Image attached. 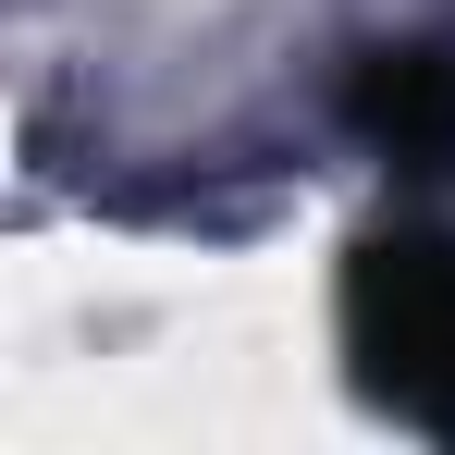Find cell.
Segmentation results:
<instances>
[{
	"mask_svg": "<svg viewBox=\"0 0 455 455\" xmlns=\"http://www.w3.org/2000/svg\"><path fill=\"white\" fill-rule=\"evenodd\" d=\"M332 320H345L357 394L394 406L406 431L455 443V234H431V222L357 234L345 283H332Z\"/></svg>",
	"mask_w": 455,
	"mask_h": 455,
	"instance_id": "cell-1",
	"label": "cell"
},
{
	"mask_svg": "<svg viewBox=\"0 0 455 455\" xmlns=\"http://www.w3.org/2000/svg\"><path fill=\"white\" fill-rule=\"evenodd\" d=\"M345 124L381 160H406V172H443L455 160V37H381V50H357Z\"/></svg>",
	"mask_w": 455,
	"mask_h": 455,
	"instance_id": "cell-2",
	"label": "cell"
}]
</instances>
